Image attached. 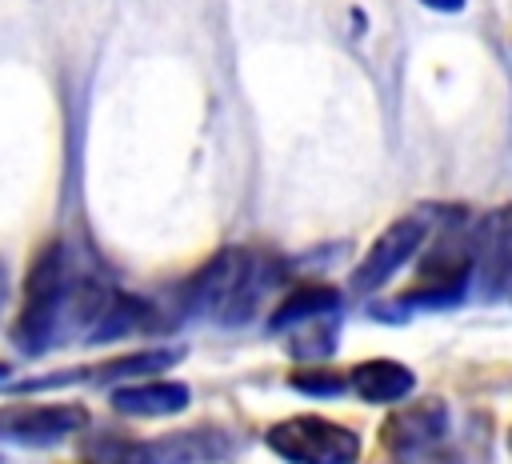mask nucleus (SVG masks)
<instances>
[{
    "label": "nucleus",
    "instance_id": "6",
    "mask_svg": "<svg viewBox=\"0 0 512 464\" xmlns=\"http://www.w3.org/2000/svg\"><path fill=\"white\" fill-rule=\"evenodd\" d=\"M424 236H428V220L424 216H404V220L388 224L376 236V244L364 252V260L352 268V280H348L352 292H376L388 276H396L400 264H408V256L424 244Z\"/></svg>",
    "mask_w": 512,
    "mask_h": 464
},
{
    "label": "nucleus",
    "instance_id": "16",
    "mask_svg": "<svg viewBox=\"0 0 512 464\" xmlns=\"http://www.w3.org/2000/svg\"><path fill=\"white\" fill-rule=\"evenodd\" d=\"M508 444H512V432H508Z\"/></svg>",
    "mask_w": 512,
    "mask_h": 464
},
{
    "label": "nucleus",
    "instance_id": "10",
    "mask_svg": "<svg viewBox=\"0 0 512 464\" xmlns=\"http://www.w3.org/2000/svg\"><path fill=\"white\" fill-rule=\"evenodd\" d=\"M368 404H396L416 388V372L400 360H364L344 376Z\"/></svg>",
    "mask_w": 512,
    "mask_h": 464
},
{
    "label": "nucleus",
    "instance_id": "9",
    "mask_svg": "<svg viewBox=\"0 0 512 464\" xmlns=\"http://www.w3.org/2000/svg\"><path fill=\"white\" fill-rule=\"evenodd\" d=\"M112 408L124 416H176L188 408V388L176 380H144V384H116Z\"/></svg>",
    "mask_w": 512,
    "mask_h": 464
},
{
    "label": "nucleus",
    "instance_id": "3",
    "mask_svg": "<svg viewBox=\"0 0 512 464\" xmlns=\"http://www.w3.org/2000/svg\"><path fill=\"white\" fill-rule=\"evenodd\" d=\"M268 448L288 464H356L360 436L324 416H292L268 428Z\"/></svg>",
    "mask_w": 512,
    "mask_h": 464
},
{
    "label": "nucleus",
    "instance_id": "13",
    "mask_svg": "<svg viewBox=\"0 0 512 464\" xmlns=\"http://www.w3.org/2000/svg\"><path fill=\"white\" fill-rule=\"evenodd\" d=\"M432 12H460L464 8V0H424Z\"/></svg>",
    "mask_w": 512,
    "mask_h": 464
},
{
    "label": "nucleus",
    "instance_id": "12",
    "mask_svg": "<svg viewBox=\"0 0 512 464\" xmlns=\"http://www.w3.org/2000/svg\"><path fill=\"white\" fill-rule=\"evenodd\" d=\"M288 384L300 388V392H308V396H340L348 380L336 376V372H328V368H312V372H292Z\"/></svg>",
    "mask_w": 512,
    "mask_h": 464
},
{
    "label": "nucleus",
    "instance_id": "8",
    "mask_svg": "<svg viewBox=\"0 0 512 464\" xmlns=\"http://www.w3.org/2000/svg\"><path fill=\"white\" fill-rule=\"evenodd\" d=\"M172 360H180V352L172 348H156V352H136V356H120V360H108L100 368H88V372H56V376H36V380H24L20 392H32V388H52V384H72V380H136V376H148V372H160L168 368Z\"/></svg>",
    "mask_w": 512,
    "mask_h": 464
},
{
    "label": "nucleus",
    "instance_id": "14",
    "mask_svg": "<svg viewBox=\"0 0 512 464\" xmlns=\"http://www.w3.org/2000/svg\"><path fill=\"white\" fill-rule=\"evenodd\" d=\"M4 292H8V284H4V272H0V304H4Z\"/></svg>",
    "mask_w": 512,
    "mask_h": 464
},
{
    "label": "nucleus",
    "instance_id": "2",
    "mask_svg": "<svg viewBox=\"0 0 512 464\" xmlns=\"http://www.w3.org/2000/svg\"><path fill=\"white\" fill-rule=\"evenodd\" d=\"M232 448V440L216 428L196 432H168L156 440H96L84 452V464H204L220 460Z\"/></svg>",
    "mask_w": 512,
    "mask_h": 464
},
{
    "label": "nucleus",
    "instance_id": "4",
    "mask_svg": "<svg viewBox=\"0 0 512 464\" xmlns=\"http://www.w3.org/2000/svg\"><path fill=\"white\" fill-rule=\"evenodd\" d=\"M448 436V404L444 400H420L404 412H396L380 428V444L392 452L396 464H420L428 460Z\"/></svg>",
    "mask_w": 512,
    "mask_h": 464
},
{
    "label": "nucleus",
    "instance_id": "1",
    "mask_svg": "<svg viewBox=\"0 0 512 464\" xmlns=\"http://www.w3.org/2000/svg\"><path fill=\"white\" fill-rule=\"evenodd\" d=\"M272 284V268L252 256L248 248H224L216 252L184 288V308L192 316H212L220 324H244L252 320L260 292Z\"/></svg>",
    "mask_w": 512,
    "mask_h": 464
},
{
    "label": "nucleus",
    "instance_id": "15",
    "mask_svg": "<svg viewBox=\"0 0 512 464\" xmlns=\"http://www.w3.org/2000/svg\"><path fill=\"white\" fill-rule=\"evenodd\" d=\"M4 376H8V364H0V380H4Z\"/></svg>",
    "mask_w": 512,
    "mask_h": 464
},
{
    "label": "nucleus",
    "instance_id": "7",
    "mask_svg": "<svg viewBox=\"0 0 512 464\" xmlns=\"http://www.w3.org/2000/svg\"><path fill=\"white\" fill-rule=\"evenodd\" d=\"M468 272L484 292H500L512 280V208L488 212L468 236Z\"/></svg>",
    "mask_w": 512,
    "mask_h": 464
},
{
    "label": "nucleus",
    "instance_id": "11",
    "mask_svg": "<svg viewBox=\"0 0 512 464\" xmlns=\"http://www.w3.org/2000/svg\"><path fill=\"white\" fill-rule=\"evenodd\" d=\"M336 308V292L332 288H300L292 292L276 312H272V332H288L296 328L300 320H312L320 312H332Z\"/></svg>",
    "mask_w": 512,
    "mask_h": 464
},
{
    "label": "nucleus",
    "instance_id": "5",
    "mask_svg": "<svg viewBox=\"0 0 512 464\" xmlns=\"http://www.w3.org/2000/svg\"><path fill=\"white\" fill-rule=\"evenodd\" d=\"M88 424V412L80 404H8L0 408V440L8 444H60L64 436L80 432Z\"/></svg>",
    "mask_w": 512,
    "mask_h": 464
}]
</instances>
